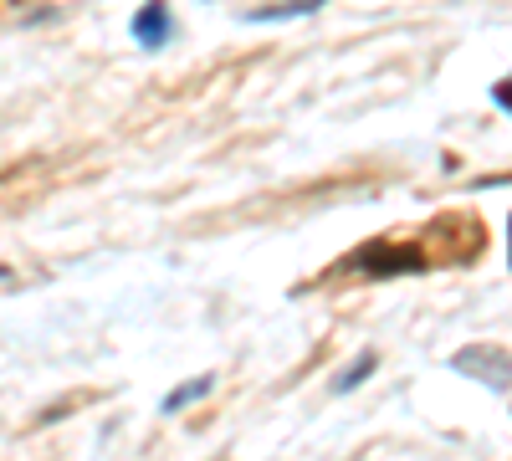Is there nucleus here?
I'll return each mask as SVG.
<instances>
[{
  "instance_id": "f257e3e1",
  "label": "nucleus",
  "mask_w": 512,
  "mask_h": 461,
  "mask_svg": "<svg viewBox=\"0 0 512 461\" xmlns=\"http://www.w3.org/2000/svg\"><path fill=\"white\" fill-rule=\"evenodd\" d=\"M354 267L364 272V277H400V272H420L425 267V257H420V246H390V241H369L359 257H354Z\"/></svg>"
},
{
  "instance_id": "f03ea898",
  "label": "nucleus",
  "mask_w": 512,
  "mask_h": 461,
  "mask_svg": "<svg viewBox=\"0 0 512 461\" xmlns=\"http://www.w3.org/2000/svg\"><path fill=\"white\" fill-rule=\"evenodd\" d=\"M461 374H472V380L492 385V390H507L512 385V354L507 349H492V344H472V349H461L451 359Z\"/></svg>"
},
{
  "instance_id": "7ed1b4c3",
  "label": "nucleus",
  "mask_w": 512,
  "mask_h": 461,
  "mask_svg": "<svg viewBox=\"0 0 512 461\" xmlns=\"http://www.w3.org/2000/svg\"><path fill=\"white\" fill-rule=\"evenodd\" d=\"M134 36H139V47H149V52L169 47V36H175V21H169V6H164V0H149V6L134 16Z\"/></svg>"
},
{
  "instance_id": "20e7f679",
  "label": "nucleus",
  "mask_w": 512,
  "mask_h": 461,
  "mask_svg": "<svg viewBox=\"0 0 512 461\" xmlns=\"http://www.w3.org/2000/svg\"><path fill=\"white\" fill-rule=\"evenodd\" d=\"M210 390H216V374H200V380H190V385H180V390H169V395H164V410L175 415V410H185V405L205 400Z\"/></svg>"
},
{
  "instance_id": "39448f33",
  "label": "nucleus",
  "mask_w": 512,
  "mask_h": 461,
  "mask_svg": "<svg viewBox=\"0 0 512 461\" xmlns=\"http://www.w3.org/2000/svg\"><path fill=\"white\" fill-rule=\"evenodd\" d=\"M323 6V0H287V6H267V11H251L246 21H256V26H262V21H282V16H308V11H318Z\"/></svg>"
},
{
  "instance_id": "423d86ee",
  "label": "nucleus",
  "mask_w": 512,
  "mask_h": 461,
  "mask_svg": "<svg viewBox=\"0 0 512 461\" xmlns=\"http://www.w3.org/2000/svg\"><path fill=\"white\" fill-rule=\"evenodd\" d=\"M369 369H374V354H364V359H359L354 369H344V374H338V380H333V395H349V390H354V385L364 380Z\"/></svg>"
},
{
  "instance_id": "0eeeda50",
  "label": "nucleus",
  "mask_w": 512,
  "mask_h": 461,
  "mask_svg": "<svg viewBox=\"0 0 512 461\" xmlns=\"http://www.w3.org/2000/svg\"><path fill=\"white\" fill-rule=\"evenodd\" d=\"M497 103H507V108H512V82H497Z\"/></svg>"
},
{
  "instance_id": "6e6552de",
  "label": "nucleus",
  "mask_w": 512,
  "mask_h": 461,
  "mask_svg": "<svg viewBox=\"0 0 512 461\" xmlns=\"http://www.w3.org/2000/svg\"><path fill=\"white\" fill-rule=\"evenodd\" d=\"M507 262H512V221H507Z\"/></svg>"
}]
</instances>
